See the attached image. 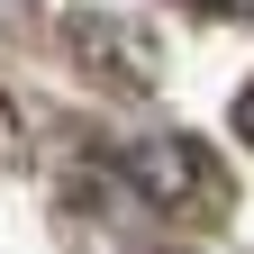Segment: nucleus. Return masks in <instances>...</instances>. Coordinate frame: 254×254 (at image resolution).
Returning <instances> with one entry per match:
<instances>
[{"label": "nucleus", "instance_id": "2", "mask_svg": "<svg viewBox=\"0 0 254 254\" xmlns=\"http://www.w3.org/2000/svg\"><path fill=\"white\" fill-rule=\"evenodd\" d=\"M236 127H245V136H254V91H245V100H236Z\"/></svg>", "mask_w": 254, "mask_h": 254}, {"label": "nucleus", "instance_id": "1", "mask_svg": "<svg viewBox=\"0 0 254 254\" xmlns=\"http://www.w3.org/2000/svg\"><path fill=\"white\" fill-rule=\"evenodd\" d=\"M127 182H136L145 200H164V209H182V200H218V173L200 164V145H190V136H145L136 154H127Z\"/></svg>", "mask_w": 254, "mask_h": 254}]
</instances>
